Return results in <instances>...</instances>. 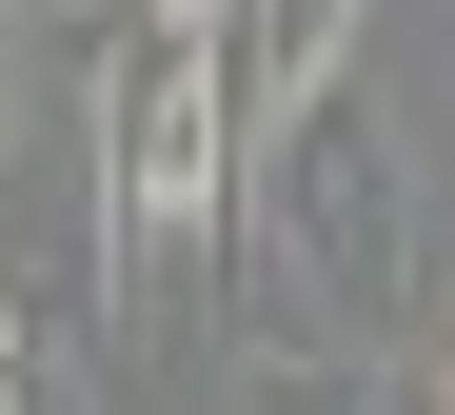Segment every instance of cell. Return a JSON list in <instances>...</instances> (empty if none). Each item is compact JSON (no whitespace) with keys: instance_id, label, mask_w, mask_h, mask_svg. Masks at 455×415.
Segmentation results:
<instances>
[{"instance_id":"obj_1","label":"cell","mask_w":455,"mask_h":415,"mask_svg":"<svg viewBox=\"0 0 455 415\" xmlns=\"http://www.w3.org/2000/svg\"><path fill=\"white\" fill-rule=\"evenodd\" d=\"M396 258H416L396 119H376V79H337V100H297V119L258 139V277H297V297L337 316V337H376Z\"/></svg>"},{"instance_id":"obj_2","label":"cell","mask_w":455,"mask_h":415,"mask_svg":"<svg viewBox=\"0 0 455 415\" xmlns=\"http://www.w3.org/2000/svg\"><path fill=\"white\" fill-rule=\"evenodd\" d=\"M356 40H376V0H238V40H218L238 60V139H277L297 100H337Z\"/></svg>"},{"instance_id":"obj_3","label":"cell","mask_w":455,"mask_h":415,"mask_svg":"<svg viewBox=\"0 0 455 415\" xmlns=\"http://www.w3.org/2000/svg\"><path fill=\"white\" fill-rule=\"evenodd\" d=\"M0 415H80V376H60V356L20 337V297H0Z\"/></svg>"},{"instance_id":"obj_4","label":"cell","mask_w":455,"mask_h":415,"mask_svg":"<svg viewBox=\"0 0 455 415\" xmlns=\"http://www.w3.org/2000/svg\"><path fill=\"white\" fill-rule=\"evenodd\" d=\"M100 40H238V0H100Z\"/></svg>"},{"instance_id":"obj_5","label":"cell","mask_w":455,"mask_h":415,"mask_svg":"<svg viewBox=\"0 0 455 415\" xmlns=\"http://www.w3.org/2000/svg\"><path fill=\"white\" fill-rule=\"evenodd\" d=\"M0 158H20V0H0Z\"/></svg>"},{"instance_id":"obj_6","label":"cell","mask_w":455,"mask_h":415,"mask_svg":"<svg viewBox=\"0 0 455 415\" xmlns=\"http://www.w3.org/2000/svg\"><path fill=\"white\" fill-rule=\"evenodd\" d=\"M435 415H455V356H435Z\"/></svg>"}]
</instances>
